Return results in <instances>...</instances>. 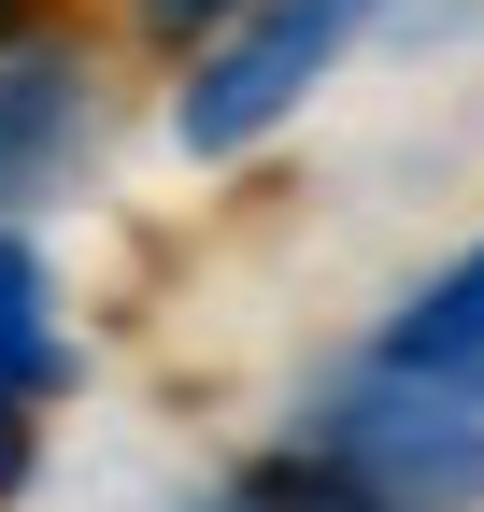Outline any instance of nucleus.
I'll list each match as a JSON object with an SVG mask.
<instances>
[{
  "instance_id": "4",
  "label": "nucleus",
  "mask_w": 484,
  "mask_h": 512,
  "mask_svg": "<svg viewBox=\"0 0 484 512\" xmlns=\"http://www.w3.org/2000/svg\"><path fill=\"white\" fill-rule=\"evenodd\" d=\"M57 143H72V57L15 43L0 57V200H29V185L57 171Z\"/></svg>"
},
{
  "instance_id": "5",
  "label": "nucleus",
  "mask_w": 484,
  "mask_h": 512,
  "mask_svg": "<svg viewBox=\"0 0 484 512\" xmlns=\"http://www.w3.org/2000/svg\"><path fill=\"white\" fill-rule=\"evenodd\" d=\"M57 370V313H43V256L0 228V399H29Z\"/></svg>"
},
{
  "instance_id": "2",
  "label": "nucleus",
  "mask_w": 484,
  "mask_h": 512,
  "mask_svg": "<svg viewBox=\"0 0 484 512\" xmlns=\"http://www.w3.org/2000/svg\"><path fill=\"white\" fill-rule=\"evenodd\" d=\"M371 15H385V0H257V15L200 57L186 114H171V128H186V157H242V143H271V128L314 100V72H328V57L371 29Z\"/></svg>"
},
{
  "instance_id": "3",
  "label": "nucleus",
  "mask_w": 484,
  "mask_h": 512,
  "mask_svg": "<svg viewBox=\"0 0 484 512\" xmlns=\"http://www.w3.org/2000/svg\"><path fill=\"white\" fill-rule=\"evenodd\" d=\"M385 370H413V384H456V399H484V242L456 256V271L428 285L385 328Z\"/></svg>"
},
{
  "instance_id": "6",
  "label": "nucleus",
  "mask_w": 484,
  "mask_h": 512,
  "mask_svg": "<svg viewBox=\"0 0 484 512\" xmlns=\"http://www.w3.org/2000/svg\"><path fill=\"white\" fill-rule=\"evenodd\" d=\"M214 15H242V0H143V29H157V43H186V29H214Z\"/></svg>"
},
{
  "instance_id": "1",
  "label": "nucleus",
  "mask_w": 484,
  "mask_h": 512,
  "mask_svg": "<svg viewBox=\"0 0 484 512\" xmlns=\"http://www.w3.org/2000/svg\"><path fill=\"white\" fill-rule=\"evenodd\" d=\"M484 399H456V384H413V370H371V384H342L328 427H314V456L356 470L371 498L399 512H470L484 498Z\"/></svg>"
}]
</instances>
